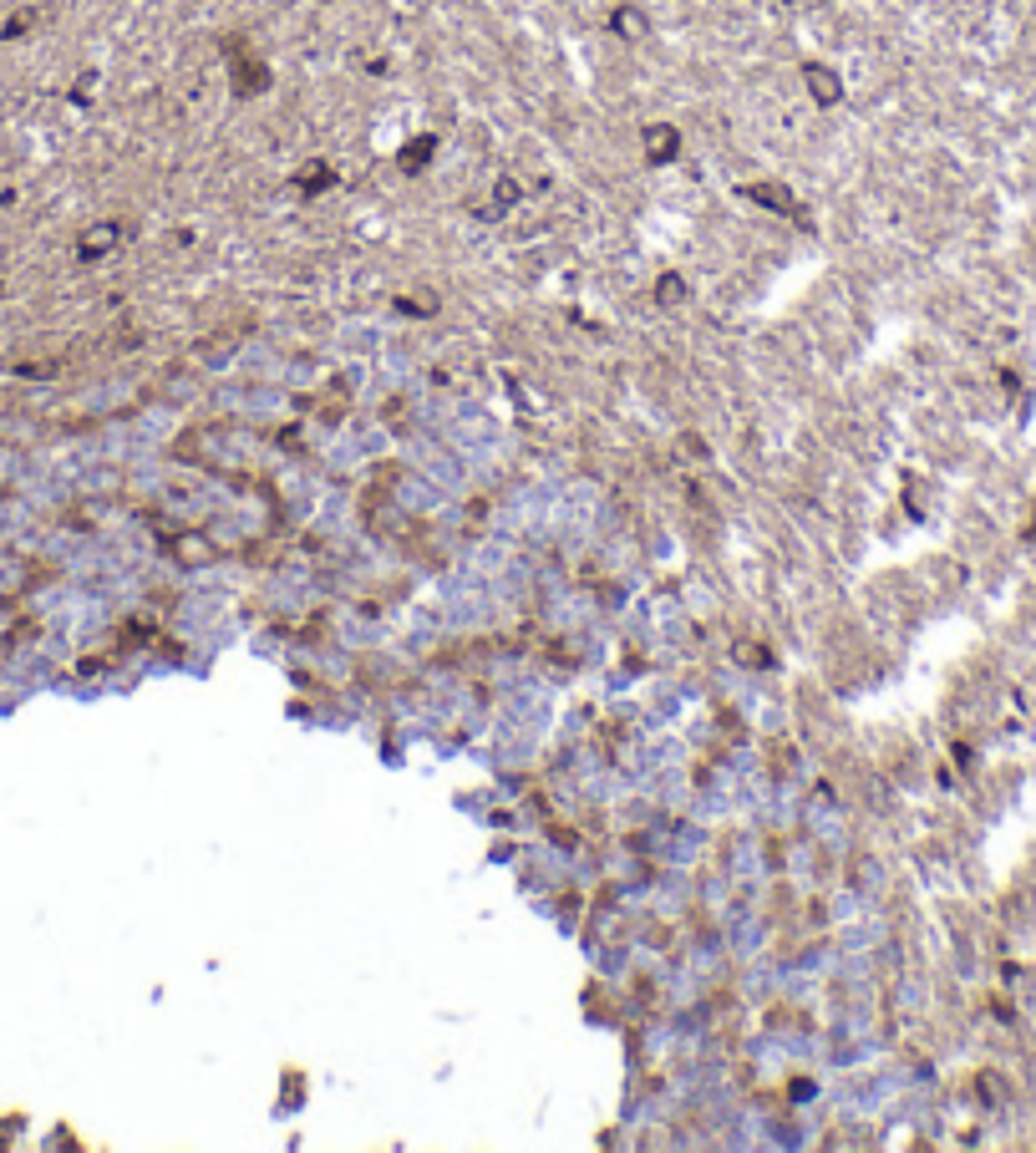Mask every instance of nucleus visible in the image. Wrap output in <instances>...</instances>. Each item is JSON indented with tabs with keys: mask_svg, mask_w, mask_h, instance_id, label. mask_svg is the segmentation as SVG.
<instances>
[{
	"mask_svg": "<svg viewBox=\"0 0 1036 1153\" xmlns=\"http://www.w3.org/2000/svg\"><path fill=\"white\" fill-rule=\"evenodd\" d=\"M609 31H615L620 41H640L650 31V16L640 11V5H615V11H609Z\"/></svg>",
	"mask_w": 1036,
	"mask_h": 1153,
	"instance_id": "obj_5",
	"label": "nucleus"
},
{
	"mask_svg": "<svg viewBox=\"0 0 1036 1153\" xmlns=\"http://www.w3.org/2000/svg\"><path fill=\"white\" fill-rule=\"evenodd\" d=\"M518 199H524L518 178H498V183H493V209H488V214H503V209H513Z\"/></svg>",
	"mask_w": 1036,
	"mask_h": 1153,
	"instance_id": "obj_10",
	"label": "nucleus"
},
{
	"mask_svg": "<svg viewBox=\"0 0 1036 1153\" xmlns=\"http://www.w3.org/2000/svg\"><path fill=\"white\" fill-rule=\"evenodd\" d=\"M752 203H762V209H772V214H788V219H803V209H798V199H792L783 183H752V188H742Z\"/></svg>",
	"mask_w": 1036,
	"mask_h": 1153,
	"instance_id": "obj_3",
	"label": "nucleus"
},
{
	"mask_svg": "<svg viewBox=\"0 0 1036 1153\" xmlns=\"http://www.w3.org/2000/svg\"><path fill=\"white\" fill-rule=\"evenodd\" d=\"M0 295H5V284H0Z\"/></svg>",
	"mask_w": 1036,
	"mask_h": 1153,
	"instance_id": "obj_14",
	"label": "nucleus"
},
{
	"mask_svg": "<svg viewBox=\"0 0 1036 1153\" xmlns=\"http://www.w3.org/2000/svg\"><path fill=\"white\" fill-rule=\"evenodd\" d=\"M432 153H437V138H432V133H422V138H412L402 153H397V163H402V173H422Z\"/></svg>",
	"mask_w": 1036,
	"mask_h": 1153,
	"instance_id": "obj_6",
	"label": "nucleus"
},
{
	"mask_svg": "<svg viewBox=\"0 0 1036 1153\" xmlns=\"http://www.w3.org/2000/svg\"><path fill=\"white\" fill-rule=\"evenodd\" d=\"M681 300H686V280H681V275H661V280H655V305L676 310Z\"/></svg>",
	"mask_w": 1036,
	"mask_h": 1153,
	"instance_id": "obj_9",
	"label": "nucleus"
},
{
	"mask_svg": "<svg viewBox=\"0 0 1036 1153\" xmlns=\"http://www.w3.org/2000/svg\"><path fill=\"white\" fill-rule=\"evenodd\" d=\"M321 5H330V0H321Z\"/></svg>",
	"mask_w": 1036,
	"mask_h": 1153,
	"instance_id": "obj_15",
	"label": "nucleus"
},
{
	"mask_svg": "<svg viewBox=\"0 0 1036 1153\" xmlns=\"http://www.w3.org/2000/svg\"><path fill=\"white\" fill-rule=\"evenodd\" d=\"M803 87H808V97L818 102V107H838V102H843V81H838V72H828L823 61H808V66H803Z\"/></svg>",
	"mask_w": 1036,
	"mask_h": 1153,
	"instance_id": "obj_2",
	"label": "nucleus"
},
{
	"mask_svg": "<svg viewBox=\"0 0 1036 1153\" xmlns=\"http://www.w3.org/2000/svg\"><path fill=\"white\" fill-rule=\"evenodd\" d=\"M31 20H36V11H16V16L5 20V31H0V36H5V41L26 36V31H31Z\"/></svg>",
	"mask_w": 1036,
	"mask_h": 1153,
	"instance_id": "obj_11",
	"label": "nucleus"
},
{
	"mask_svg": "<svg viewBox=\"0 0 1036 1153\" xmlns=\"http://www.w3.org/2000/svg\"><path fill=\"white\" fill-rule=\"evenodd\" d=\"M777 5H803V0H777Z\"/></svg>",
	"mask_w": 1036,
	"mask_h": 1153,
	"instance_id": "obj_13",
	"label": "nucleus"
},
{
	"mask_svg": "<svg viewBox=\"0 0 1036 1153\" xmlns=\"http://www.w3.org/2000/svg\"><path fill=\"white\" fill-rule=\"evenodd\" d=\"M731 656H737L742 666H768V661H772V656H768V650H762V646H737V650H731Z\"/></svg>",
	"mask_w": 1036,
	"mask_h": 1153,
	"instance_id": "obj_12",
	"label": "nucleus"
},
{
	"mask_svg": "<svg viewBox=\"0 0 1036 1153\" xmlns=\"http://www.w3.org/2000/svg\"><path fill=\"white\" fill-rule=\"evenodd\" d=\"M117 239H122L117 224H92V229L77 239V254H81V260H102V254H112V249H117Z\"/></svg>",
	"mask_w": 1036,
	"mask_h": 1153,
	"instance_id": "obj_4",
	"label": "nucleus"
},
{
	"mask_svg": "<svg viewBox=\"0 0 1036 1153\" xmlns=\"http://www.w3.org/2000/svg\"><path fill=\"white\" fill-rule=\"evenodd\" d=\"M264 87H269V72H264L260 61H239V66H234V92H239V97H254Z\"/></svg>",
	"mask_w": 1036,
	"mask_h": 1153,
	"instance_id": "obj_8",
	"label": "nucleus"
},
{
	"mask_svg": "<svg viewBox=\"0 0 1036 1153\" xmlns=\"http://www.w3.org/2000/svg\"><path fill=\"white\" fill-rule=\"evenodd\" d=\"M640 148H646V163H670L676 153H681V133L670 127V122H646L640 127Z\"/></svg>",
	"mask_w": 1036,
	"mask_h": 1153,
	"instance_id": "obj_1",
	"label": "nucleus"
},
{
	"mask_svg": "<svg viewBox=\"0 0 1036 1153\" xmlns=\"http://www.w3.org/2000/svg\"><path fill=\"white\" fill-rule=\"evenodd\" d=\"M336 183V173H330V163H305L300 173H295V188H300L305 199H315V193H325Z\"/></svg>",
	"mask_w": 1036,
	"mask_h": 1153,
	"instance_id": "obj_7",
	"label": "nucleus"
}]
</instances>
